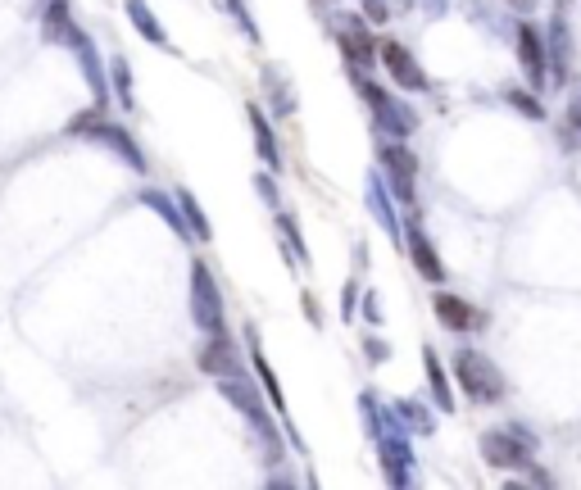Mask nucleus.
Segmentation results:
<instances>
[{"label": "nucleus", "instance_id": "26", "mask_svg": "<svg viewBox=\"0 0 581 490\" xmlns=\"http://www.w3.org/2000/svg\"><path fill=\"white\" fill-rule=\"evenodd\" d=\"M427 377H432V386H436V400L450 404V391H445V373H441V363H436L432 350H427Z\"/></svg>", "mask_w": 581, "mask_h": 490}, {"label": "nucleus", "instance_id": "1", "mask_svg": "<svg viewBox=\"0 0 581 490\" xmlns=\"http://www.w3.org/2000/svg\"><path fill=\"white\" fill-rule=\"evenodd\" d=\"M218 395H223V400L250 422V432L264 441L268 468H277V463H282V441H277V422H273V409H268L273 400L264 395V386L255 391L250 377H218Z\"/></svg>", "mask_w": 581, "mask_h": 490}, {"label": "nucleus", "instance_id": "14", "mask_svg": "<svg viewBox=\"0 0 581 490\" xmlns=\"http://www.w3.org/2000/svg\"><path fill=\"white\" fill-rule=\"evenodd\" d=\"M436 318H441L450 332H473V327H482V314H477L468 300H459V295H436Z\"/></svg>", "mask_w": 581, "mask_h": 490}, {"label": "nucleus", "instance_id": "31", "mask_svg": "<svg viewBox=\"0 0 581 490\" xmlns=\"http://www.w3.org/2000/svg\"><path fill=\"white\" fill-rule=\"evenodd\" d=\"M345 318H350V314H355V282H350V286H345Z\"/></svg>", "mask_w": 581, "mask_h": 490}, {"label": "nucleus", "instance_id": "27", "mask_svg": "<svg viewBox=\"0 0 581 490\" xmlns=\"http://www.w3.org/2000/svg\"><path fill=\"white\" fill-rule=\"evenodd\" d=\"M368 196H373V214L382 218L391 232H400V227H395V218H391V209H386V196H382V187H377V182H368Z\"/></svg>", "mask_w": 581, "mask_h": 490}, {"label": "nucleus", "instance_id": "19", "mask_svg": "<svg viewBox=\"0 0 581 490\" xmlns=\"http://www.w3.org/2000/svg\"><path fill=\"white\" fill-rule=\"evenodd\" d=\"M409 255H414L418 273H423L427 282H441V277H445V268H441V259H436L432 241H427V236L418 232V227H409Z\"/></svg>", "mask_w": 581, "mask_h": 490}, {"label": "nucleus", "instance_id": "13", "mask_svg": "<svg viewBox=\"0 0 581 490\" xmlns=\"http://www.w3.org/2000/svg\"><path fill=\"white\" fill-rule=\"evenodd\" d=\"M246 118H250V132H255L259 159H264V164L277 173V168H282V150H277V137H273V128H268L264 105H259V100H246Z\"/></svg>", "mask_w": 581, "mask_h": 490}, {"label": "nucleus", "instance_id": "6", "mask_svg": "<svg viewBox=\"0 0 581 490\" xmlns=\"http://www.w3.org/2000/svg\"><path fill=\"white\" fill-rule=\"evenodd\" d=\"M64 46L78 55V69H82V78H87V87H91V96H96V105L109 109V73H105V64H100V50L91 46V37L82 28H73Z\"/></svg>", "mask_w": 581, "mask_h": 490}, {"label": "nucleus", "instance_id": "10", "mask_svg": "<svg viewBox=\"0 0 581 490\" xmlns=\"http://www.w3.org/2000/svg\"><path fill=\"white\" fill-rule=\"evenodd\" d=\"M141 205H146V209H155V214L168 223V232H173V236H182V245H187V241H196V232H191V223H187V214H182L178 196H164V191L146 187V191H141Z\"/></svg>", "mask_w": 581, "mask_h": 490}, {"label": "nucleus", "instance_id": "11", "mask_svg": "<svg viewBox=\"0 0 581 490\" xmlns=\"http://www.w3.org/2000/svg\"><path fill=\"white\" fill-rule=\"evenodd\" d=\"M241 341H246V354H250V363H255V377H259V386H264V395L273 400V409L277 413H286V400H282V386H277V373L268 368V359H264V345H259V332H255V323L241 332Z\"/></svg>", "mask_w": 581, "mask_h": 490}, {"label": "nucleus", "instance_id": "2", "mask_svg": "<svg viewBox=\"0 0 581 490\" xmlns=\"http://www.w3.org/2000/svg\"><path fill=\"white\" fill-rule=\"evenodd\" d=\"M69 137H87V141H96V146H105V150H114V155L123 159L128 168H137V173H146V155H141V146H137V137H132L123 123H114L109 118V109H100V105H91V109H82V114H73V123H69Z\"/></svg>", "mask_w": 581, "mask_h": 490}, {"label": "nucleus", "instance_id": "9", "mask_svg": "<svg viewBox=\"0 0 581 490\" xmlns=\"http://www.w3.org/2000/svg\"><path fill=\"white\" fill-rule=\"evenodd\" d=\"M382 64H386V73H391L395 82H400L404 91H423L427 87V78H423V69L414 64V55L400 46V41H382Z\"/></svg>", "mask_w": 581, "mask_h": 490}, {"label": "nucleus", "instance_id": "22", "mask_svg": "<svg viewBox=\"0 0 581 490\" xmlns=\"http://www.w3.org/2000/svg\"><path fill=\"white\" fill-rule=\"evenodd\" d=\"M178 205H182V214H187V223H191V232H196V241H214V227H209V218H205V209H200L196 191L182 187L178 191Z\"/></svg>", "mask_w": 581, "mask_h": 490}, {"label": "nucleus", "instance_id": "15", "mask_svg": "<svg viewBox=\"0 0 581 490\" xmlns=\"http://www.w3.org/2000/svg\"><path fill=\"white\" fill-rule=\"evenodd\" d=\"M482 454L486 459L495 463V468H527V450H522L518 441H513V436H486L482 441Z\"/></svg>", "mask_w": 581, "mask_h": 490}, {"label": "nucleus", "instance_id": "25", "mask_svg": "<svg viewBox=\"0 0 581 490\" xmlns=\"http://www.w3.org/2000/svg\"><path fill=\"white\" fill-rule=\"evenodd\" d=\"M255 191H259V200H264L268 209H282V196H277L273 173H255Z\"/></svg>", "mask_w": 581, "mask_h": 490}, {"label": "nucleus", "instance_id": "24", "mask_svg": "<svg viewBox=\"0 0 581 490\" xmlns=\"http://www.w3.org/2000/svg\"><path fill=\"white\" fill-rule=\"evenodd\" d=\"M518 50H522V64H527V73H532V78H541V41H536L532 28L518 32Z\"/></svg>", "mask_w": 581, "mask_h": 490}, {"label": "nucleus", "instance_id": "21", "mask_svg": "<svg viewBox=\"0 0 581 490\" xmlns=\"http://www.w3.org/2000/svg\"><path fill=\"white\" fill-rule=\"evenodd\" d=\"M214 10L223 14V19H232L241 28V37L246 41H255L259 46V23H255V14L246 10V0H214Z\"/></svg>", "mask_w": 581, "mask_h": 490}, {"label": "nucleus", "instance_id": "8", "mask_svg": "<svg viewBox=\"0 0 581 490\" xmlns=\"http://www.w3.org/2000/svg\"><path fill=\"white\" fill-rule=\"evenodd\" d=\"M382 168L391 173V187L404 205H414V173H418V159L409 155L404 146H382Z\"/></svg>", "mask_w": 581, "mask_h": 490}, {"label": "nucleus", "instance_id": "23", "mask_svg": "<svg viewBox=\"0 0 581 490\" xmlns=\"http://www.w3.org/2000/svg\"><path fill=\"white\" fill-rule=\"evenodd\" d=\"M109 78H114V100H119L123 109H137V96H132V69H128V59H114V64H109Z\"/></svg>", "mask_w": 581, "mask_h": 490}, {"label": "nucleus", "instance_id": "4", "mask_svg": "<svg viewBox=\"0 0 581 490\" xmlns=\"http://www.w3.org/2000/svg\"><path fill=\"white\" fill-rule=\"evenodd\" d=\"M454 377H459L463 391L473 395V400H482V404H491V400L504 395V377L491 368V359H482V354H473V350L454 354Z\"/></svg>", "mask_w": 581, "mask_h": 490}, {"label": "nucleus", "instance_id": "29", "mask_svg": "<svg viewBox=\"0 0 581 490\" xmlns=\"http://www.w3.org/2000/svg\"><path fill=\"white\" fill-rule=\"evenodd\" d=\"M305 314H309V323H314V327H323V318H318V300H314V295H305Z\"/></svg>", "mask_w": 581, "mask_h": 490}, {"label": "nucleus", "instance_id": "30", "mask_svg": "<svg viewBox=\"0 0 581 490\" xmlns=\"http://www.w3.org/2000/svg\"><path fill=\"white\" fill-rule=\"evenodd\" d=\"M368 359L382 363V359H386V345H382V341H368Z\"/></svg>", "mask_w": 581, "mask_h": 490}, {"label": "nucleus", "instance_id": "16", "mask_svg": "<svg viewBox=\"0 0 581 490\" xmlns=\"http://www.w3.org/2000/svg\"><path fill=\"white\" fill-rule=\"evenodd\" d=\"M123 10H128L132 28H137L141 37L150 41V46H168V32H164V23H159V14L150 10L146 0H128V5H123Z\"/></svg>", "mask_w": 581, "mask_h": 490}, {"label": "nucleus", "instance_id": "28", "mask_svg": "<svg viewBox=\"0 0 581 490\" xmlns=\"http://www.w3.org/2000/svg\"><path fill=\"white\" fill-rule=\"evenodd\" d=\"M364 5H368V19H373V23L386 19V5H382V0H364Z\"/></svg>", "mask_w": 581, "mask_h": 490}, {"label": "nucleus", "instance_id": "3", "mask_svg": "<svg viewBox=\"0 0 581 490\" xmlns=\"http://www.w3.org/2000/svg\"><path fill=\"white\" fill-rule=\"evenodd\" d=\"M191 318H196L200 332H223V295H218V282L209 273L205 259L191 264Z\"/></svg>", "mask_w": 581, "mask_h": 490}, {"label": "nucleus", "instance_id": "20", "mask_svg": "<svg viewBox=\"0 0 581 490\" xmlns=\"http://www.w3.org/2000/svg\"><path fill=\"white\" fill-rule=\"evenodd\" d=\"M277 236H282V245H286V264L296 259V264H309V250H305V236H300V223L291 214H282L277 209Z\"/></svg>", "mask_w": 581, "mask_h": 490}, {"label": "nucleus", "instance_id": "17", "mask_svg": "<svg viewBox=\"0 0 581 490\" xmlns=\"http://www.w3.org/2000/svg\"><path fill=\"white\" fill-rule=\"evenodd\" d=\"M78 28L69 14V0H46V10H41V37L46 41H69V32Z\"/></svg>", "mask_w": 581, "mask_h": 490}, {"label": "nucleus", "instance_id": "18", "mask_svg": "<svg viewBox=\"0 0 581 490\" xmlns=\"http://www.w3.org/2000/svg\"><path fill=\"white\" fill-rule=\"evenodd\" d=\"M264 91H268V100H273V114L277 118L296 114V87H291V82H286L273 64H264Z\"/></svg>", "mask_w": 581, "mask_h": 490}, {"label": "nucleus", "instance_id": "7", "mask_svg": "<svg viewBox=\"0 0 581 490\" xmlns=\"http://www.w3.org/2000/svg\"><path fill=\"white\" fill-rule=\"evenodd\" d=\"M336 41H341V55H345V64H350V69H368V64L382 55V46H373L364 19H355V14L336 19Z\"/></svg>", "mask_w": 581, "mask_h": 490}, {"label": "nucleus", "instance_id": "5", "mask_svg": "<svg viewBox=\"0 0 581 490\" xmlns=\"http://www.w3.org/2000/svg\"><path fill=\"white\" fill-rule=\"evenodd\" d=\"M246 359L250 354H241L237 350V341L227 332H209V341L200 345V373H209L218 382V377H250L246 373Z\"/></svg>", "mask_w": 581, "mask_h": 490}, {"label": "nucleus", "instance_id": "12", "mask_svg": "<svg viewBox=\"0 0 581 490\" xmlns=\"http://www.w3.org/2000/svg\"><path fill=\"white\" fill-rule=\"evenodd\" d=\"M359 91H364L368 109H373V114H377V123H382V128H391V132H409V128H414V118L404 114V109L395 105V100L386 96L382 87H373V82H359Z\"/></svg>", "mask_w": 581, "mask_h": 490}]
</instances>
